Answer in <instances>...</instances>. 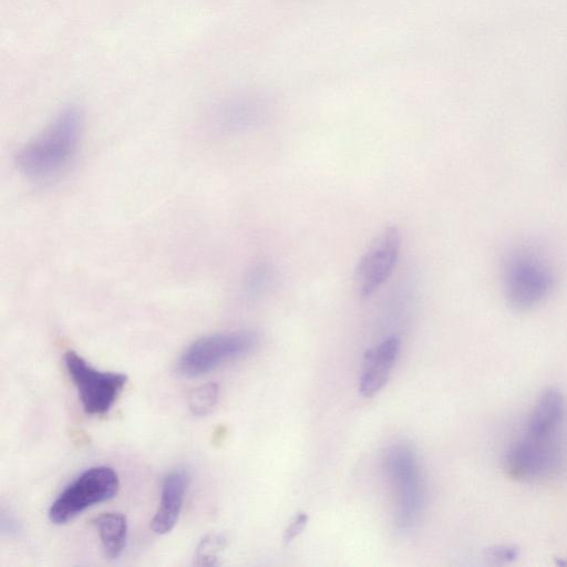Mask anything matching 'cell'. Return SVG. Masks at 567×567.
<instances>
[{"mask_svg": "<svg viewBox=\"0 0 567 567\" xmlns=\"http://www.w3.org/2000/svg\"><path fill=\"white\" fill-rule=\"evenodd\" d=\"M64 363L85 413L90 415L107 413L123 391L127 375L100 371L73 350L64 353Z\"/></svg>", "mask_w": 567, "mask_h": 567, "instance_id": "cell-7", "label": "cell"}, {"mask_svg": "<svg viewBox=\"0 0 567 567\" xmlns=\"http://www.w3.org/2000/svg\"><path fill=\"white\" fill-rule=\"evenodd\" d=\"M308 522L306 513H298L285 529L282 540L286 545L291 543L305 528Z\"/></svg>", "mask_w": 567, "mask_h": 567, "instance_id": "cell-15", "label": "cell"}, {"mask_svg": "<svg viewBox=\"0 0 567 567\" xmlns=\"http://www.w3.org/2000/svg\"><path fill=\"white\" fill-rule=\"evenodd\" d=\"M104 555L116 559L123 553L127 538V520L121 513H104L93 519Z\"/></svg>", "mask_w": 567, "mask_h": 567, "instance_id": "cell-11", "label": "cell"}, {"mask_svg": "<svg viewBox=\"0 0 567 567\" xmlns=\"http://www.w3.org/2000/svg\"><path fill=\"white\" fill-rule=\"evenodd\" d=\"M504 296L518 311H527L546 300L555 288V274L547 260L529 248L507 255L502 269Z\"/></svg>", "mask_w": 567, "mask_h": 567, "instance_id": "cell-2", "label": "cell"}, {"mask_svg": "<svg viewBox=\"0 0 567 567\" xmlns=\"http://www.w3.org/2000/svg\"><path fill=\"white\" fill-rule=\"evenodd\" d=\"M518 550L514 546L498 545L488 549L487 558L498 565L507 564L516 559Z\"/></svg>", "mask_w": 567, "mask_h": 567, "instance_id": "cell-14", "label": "cell"}, {"mask_svg": "<svg viewBox=\"0 0 567 567\" xmlns=\"http://www.w3.org/2000/svg\"><path fill=\"white\" fill-rule=\"evenodd\" d=\"M82 131V111L75 105L62 109L41 133L17 153L18 168L35 181L58 176L78 153Z\"/></svg>", "mask_w": 567, "mask_h": 567, "instance_id": "cell-1", "label": "cell"}, {"mask_svg": "<svg viewBox=\"0 0 567 567\" xmlns=\"http://www.w3.org/2000/svg\"><path fill=\"white\" fill-rule=\"evenodd\" d=\"M386 473L395 497V523L400 528H411L422 512L423 481L417 457L406 444L390 447L385 457Z\"/></svg>", "mask_w": 567, "mask_h": 567, "instance_id": "cell-4", "label": "cell"}, {"mask_svg": "<svg viewBox=\"0 0 567 567\" xmlns=\"http://www.w3.org/2000/svg\"><path fill=\"white\" fill-rule=\"evenodd\" d=\"M564 457V432H534L524 429L505 453L504 470L514 481L546 480L558 473Z\"/></svg>", "mask_w": 567, "mask_h": 567, "instance_id": "cell-3", "label": "cell"}, {"mask_svg": "<svg viewBox=\"0 0 567 567\" xmlns=\"http://www.w3.org/2000/svg\"><path fill=\"white\" fill-rule=\"evenodd\" d=\"M267 281V271L262 267L255 268L246 280L245 290L249 293L259 292Z\"/></svg>", "mask_w": 567, "mask_h": 567, "instance_id": "cell-16", "label": "cell"}, {"mask_svg": "<svg viewBox=\"0 0 567 567\" xmlns=\"http://www.w3.org/2000/svg\"><path fill=\"white\" fill-rule=\"evenodd\" d=\"M219 386L217 383L209 382L202 384L190 391L188 395V406L195 415H206L210 413L218 402Z\"/></svg>", "mask_w": 567, "mask_h": 567, "instance_id": "cell-12", "label": "cell"}, {"mask_svg": "<svg viewBox=\"0 0 567 567\" xmlns=\"http://www.w3.org/2000/svg\"><path fill=\"white\" fill-rule=\"evenodd\" d=\"M257 342V334L248 330L202 337L182 352L176 370L187 378L206 374L225 362L251 352Z\"/></svg>", "mask_w": 567, "mask_h": 567, "instance_id": "cell-5", "label": "cell"}, {"mask_svg": "<svg viewBox=\"0 0 567 567\" xmlns=\"http://www.w3.org/2000/svg\"><path fill=\"white\" fill-rule=\"evenodd\" d=\"M400 339L392 336L367 351L359 381L360 393L371 398L386 383L398 359Z\"/></svg>", "mask_w": 567, "mask_h": 567, "instance_id": "cell-9", "label": "cell"}, {"mask_svg": "<svg viewBox=\"0 0 567 567\" xmlns=\"http://www.w3.org/2000/svg\"><path fill=\"white\" fill-rule=\"evenodd\" d=\"M401 248L398 226L383 227L359 259L353 272V290L360 299L372 296L390 277Z\"/></svg>", "mask_w": 567, "mask_h": 567, "instance_id": "cell-8", "label": "cell"}, {"mask_svg": "<svg viewBox=\"0 0 567 567\" xmlns=\"http://www.w3.org/2000/svg\"><path fill=\"white\" fill-rule=\"evenodd\" d=\"M226 543L223 535H208L199 543L196 551V564L214 566L217 564L215 551L221 548Z\"/></svg>", "mask_w": 567, "mask_h": 567, "instance_id": "cell-13", "label": "cell"}, {"mask_svg": "<svg viewBox=\"0 0 567 567\" xmlns=\"http://www.w3.org/2000/svg\"><path fill=\"white\" fill-rule=\"evenodd\" d=\"M118 487V476L112 467L87 468L55 498L50 506L49 518L54 524H65L89 507L113 498Z\"/></svg>", "mask_w": 567, "mask_h": 567, "instance_id": "cell-6", "label": "cell"}, {"mask_svg": "<svg viewBox=\"0 0 567 567\" xmlns=\"http://www.w3.org/2000/svg\"><path fill=\"white\" fill-rule=\"evenodd\" d=\"M188 485V475L182 470L168 473L162 483L161 501L151 528L156 534H167L176 525Z\"/></svg>", "mask_w": 567, "mask_h": 567, "instance_id": "cell-10", "label": "cell"}]
</instances>
